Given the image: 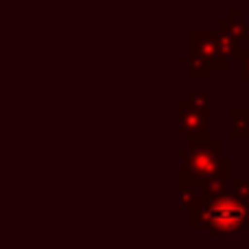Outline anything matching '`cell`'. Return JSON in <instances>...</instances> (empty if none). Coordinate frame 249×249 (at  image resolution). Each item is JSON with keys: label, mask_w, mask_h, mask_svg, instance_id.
<instances>
[{"label": "cell", "mask_w": 249, "mask_h": 249, "mask_svg": "<svg viewBox=\"0 0 249 249\" xmlns=\"http://www.w3.org/2000/svg\"><path fill=\"white\" fill-rule=\"evenodd\" d=\"M203 249H228V247H203Z\"/></svg>", "instance_id": "5bb4252c"}, {"label": "cell", "mask_w": 249, "mask_h": 249, "mask_svg": "<svg viewBox=\"0 0 249 249\" xmlns=\"http://www.w3.org/2000/svg\"><path fill=\"white\" fill-rule=\"evenodd\" d=\"M219 31H225V33L234 35L238 42H245V39H249V24L241 18V11H238V9H232L228 20H221L219 22Z\"/></svg>", "instance_id": "8992f818"}, {"label": "cell", "mask_w": 249, "mask_h": 249, "mask_svg": "<svg viewBox=\"0 0 249 249\" xmlns=\"http://www.w3.org/2000/svg\"><path fill=\"white\" fill-rule=\"evenodd\" d=\"M179 201H181V208H184V210H190V208L199 201L197 190L188 188V186H179Z\"/></svg>", "instance_id": "7c38bea8"}, {"label": "cell", "mask_w": 249, "mask_h": 249, "mask_svg": "<svg viewBox=\"0 0 249 249\" xmlns=\"http://www.w3.org/2000/svg\"><path fill=\"white\" fill-rule=\"evenodd\" d=\"M188 57L199 59L210 70H228L230 61L223 59L219 46V33L214 29H190L188 33Z\"/></svg>", "instance_id": "3957f363"}, {"label": "cell", "mask_w": 249, "mask_h": 249, "mask_svg": "<svg viewBox=\"0 0 249 249\" xmlns=\"http://www.w3.org/2000/svg\"><path fill=\"white\" fill-rule=\"evenodd\" d=\"M216 33H219V46H221V55H223L225 61H230L232 64L234 59H241V42H238L234 35L225 33V31H219L216 29Z\"/></svg>", "instance_id": "ba28073f"}, {"label": "cell", "mask_w": 249, "mask_h": 249, "mask_svg": "<svg viewBox=\"0 0 249 249\" xmlns=\"http://www.w3.org/2000/svg\"><path fill=\"white\" fill-rule=\"evenodd\" d=\"M241 59H243V68L238 72V79L249 83V51H241Z\"/></svg>", "instance_id": "4fadbf2b"}, {"label": "cell", "mask_w": 249, "mask_h": 249, "mask_svg": "<svg viewBox=\"0 0 249 249\" xmlns=\"http://www.w3.org/2000/svg\"><path fill=\"white\" fill-rule=\"evenodd\" d=\"M208 177H232V162L221 158V142L214 138L188 142L181 149L179 186L199 190V184Z\"/></svg>", "instance_id": "7a4b0ae2"}, {"label": "cell", "mask_w": 249, "mask_h": 249, "mask_svg": "<svg viewBox=\"0 0 249 249\" xmlns=\"http://www.w3.org/2000/svg\"><path fill=\"white\" fill-rule=\"evenodd\" d=\"M186 99H188L197 109H206V112H210V105H212L210 92H190V96H186Z\"/></svg>", "instance_id": "8fae6325"}, {"label": "cell", "mask_w": 249, "mask_h": 249, "mask_svg": "<svg viewBox=\"0 0 249 249\" xmlns=\"http://www.w3.org/2000/svg\"><path fill=\"white\" fill-rule=\"evenodd\" d=\"M245 208H247V219H249V203H247V206H245Z\"/></svg>", "instance_id": "9a60e30c"}, {"label": "cell", "mask_w": 249, "mask_h": 249, "mask_svg": "<svg viewBox=\"0 0 249 249\" xmlns=\"http://www.w3.org/2000/svg\"><path fill=\"white\" fill-rule=\"evenodd\" d=\"M228 193L232 195L236 201H241L243 206L249 203V186L245 179H238V177H230L228 181Z\"/></svg>", "instance_id": "30bf717a"}, {"label": "cell", "mask_w": 249, "mask_h": 249, "mask_svg": "<svg viewBox=\"0 0 249 249\" xmlns=\"http://www.w3.org/2000/svg\"><path fill=\"white\" fill-rule=\"evenodd\" d=\"M230 121H232L230 140H247L249 138V109L232 107L230 109Z\"/></svg>", "instance_id": "52a82bcc"}, {"label": "cell", "mask_w": 249, "mask_h": 249, "mask_svg": "<svg viewBox=\"0 0 249 249\" xmlns=\"http://www.w3.org/2000/svg\"><path fill=\"white\" fill-rule=\"evenodd\" d=\"M247 228H249V223H247Z\"/></svg>", "instance_id": "e0dca14e"}, {"label": "cell", "mask_w": 249, "mask_h": 249, "mask_svg": "<svg viewBox=\"0 0 249 249\" xmlns=\"http://www.w3.org/2000/svg\"><path fill=\"white\" fill-rule=\"evenodd\" d=\"M181 70H186L188 72V77L193 79V81H199V79H203V81H208L210 79V72L212 70L208 68L206 64H201L199 59H193V57H186V59H181Z\"/></svg>", "instance_id": "9c48e42d"}, {"label": "cell", "mask_w": 249, "mask_h": 249, "mask_svg": "<svg viewBox=\"0 0 249 249\" xmlns=\"http://www.w3.org/2000/svg\"><path fill=\"white\" fill-rule=\"evenodd\" d=\"M228 181L230 177H208V179H203L197 190L199 201H212V199L228 195Z\"/></svg>", "instance_id": "5b68a950"}, {"label": "cell", "mask_w": 249, "mask_h": 249, "mask_svg": "<svg viewBox=\"0 0 249 249\" xmlns=\"http://www.w3.org/2000/svg\"><path fill=\"white\" fill-rule=\"evenodd\" d=\"M247 223V208L230 193L212 201H197L188 210L190 230H206L212 238H238Z\"/></svg>", "instance_id": "6da1fadb"}, {"label": "cell", "mask_w": 249, "mask_h": 249, "mask_svg": "<svg viewBox=\"0 0 249 249\" xmlns=\"http://www.w3.org/2000/svg\"><path fill=\"white\" fill-rule=\"evenodd\" d=\"M208 121H210V112L206 109H193L188 116L179 118V138L188 142L197 140H210V131H208Z\"/></svg>", "instance_id": "277c9868"}, {"label": "cell", "mask_w": 249, "mask_h": 249, "mask_svg": "<svg viewBox=\"0 0 249 249\" xmlns=\"http://www.w3.org/2000/svg\"><path fill=\"white\" fill-rule=\"evenodd\" d=\"M245 181H247V186H249V177H247V179H245Z\"/></svg>", "instance_id": "2e32d148"}]
</instances>
